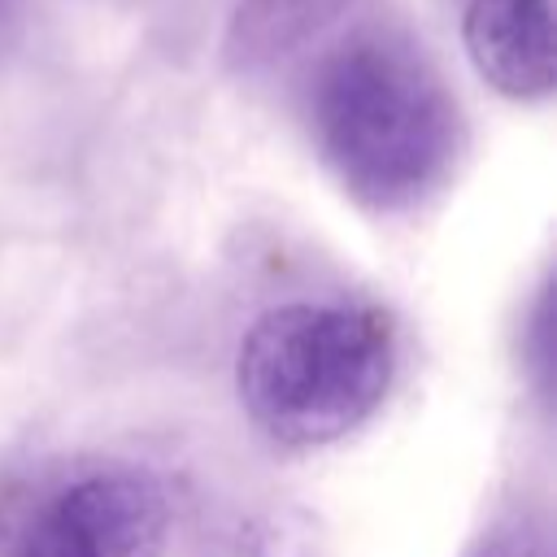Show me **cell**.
<instances>
[{
    "label": "cell",
    "instance_id": "cell-1",
    "mask_svg": "<svg viewBox=\"0 0 557 557\" xmlns=\"http://www.w3.org/2000/svg\"><path fill=\"white\" fill-rule=\"evenodd\" d=\"M313 135L357 200L409 209L453 170L457 109L409 44L361 35L313 78Z\"/></svg>",
    "mask_w": 557,
    "mask_h": 557
},
{
    "label": "cell",
    "instance_id": "cell-2",
    "mask_svg": "<svg viewBox=\"0 0 557 557\" xmlns=\"http://www.w3.org/2000/svg\"><path fill=\"white\" fill-rule=\"evenodd\" d=\"M396 326L379 305L292 300L265 309L235 361L248 418L287 448H318L361 426L387 396Z\"/></svg>",
    "mask_w": 557,
    "mask_h": 557
},
{
    "label": "cell",
    "instance_id": "cell-3",
    "mask_svg": "<svg viewBox=\"0 0 557 557\" xmlns=\"http://www.w3.org/2000/svg\"><path fill=\"white\" fill-rule=\"evenodd\" d=\"M165 496L131 466L87 470L48 492L17 527L9 557H161Z\"/></svg>",
    "mask_w": 557,
    "mask_h": 557
},
{
    "label": "cell",
    "instance_id": "cell-4",
    "mask_svg": "<svg viewBox=\"0 0 557 557\" xmlns=\"http://www.w3.org/2000/svg\"><path fill=\"white\" fill-rule=\"evenodd\" d=\"M461 39L479 78L500 96L544 100L553 91V0H470Z\"/></svg>",
    "mask_w": 557,
    "mask_h": 557
},
{
    "label": "cell",
    "instance_id": "cell-5",
    "mask_svg": "<svg viewBox=\"0 0 557 557\" xmlns=\"http://www.w3.org/2000/svg\"><path fill=\"white\" fill-rule=\"evenodd\" d=\"M348 0H239L231 13L226 48L244 65H270L322 35Z\"/></svg>",
    "mask_w": 557,
    "mask_h": 557
},
{
    "label": "cell",
    "instance_id": "cell-6",
    "mask_svg": "<svg viewBox=\"0 0 557 557\" xmlns=\"http://www.w3.org/2000/svg\"><path fill=\"white\" fill-rule=\"evenodd\" d=\"M474 557H548V544L531 531H505V535L487 540Z\"/></svg>",
    "mask_w": 557,
    "mask_h": 557
},
{
    "label": "cell",
    "instance_id": "cell-7",
    "mask_svg": "<svg viewBox=\"0 0 557 557\" xmlns=\"http://www.w3.org/2000/svg\"><path fill=\"white\" fill-rule=\"evenodd\" d=\"M17 4H22V0H0V44H4V35H9L13 22H17Z\"/></svg>",
    "mask_w": 557,
    "mask_h": 557
}]
</instances>
